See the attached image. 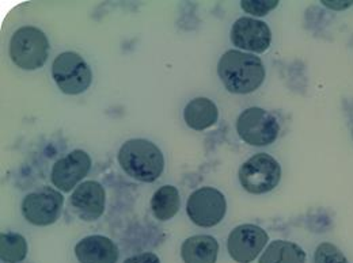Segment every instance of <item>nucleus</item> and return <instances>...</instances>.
<instances>
[{
    "label": "nucleus",
    "mask_w": 353,
    "mask_h": 263,
    "mask_svg": "<svg viewBox=\"0 0 353 263\" xmlns=\"http://www.w3.org/2000/svg\"><path fill=\"white\" fill-rule=\"evenodd\" d=\"M305 250L292 242L273 240L260 257L259 263H306Z\"/></svg>",
    "instance_id": "obj_17"
},
{
    "label": "nucleus",
    "mask_w": 353,
    "mask_h": 263,
    "mask_svg": "<svg viewBox=\"0 0 353 263\" xmlns=\"http://www.w3.org/2000/svg\"><path fill=\"white\" fill-rule=\"evenodd\" d=\"M279 0H242L241 7L245 12L254 17H265L272 10L277 8Z\"/></svg>",
    "instance_id": "obj_20"
},
{
    "label": "nucleus",
    "mask_w": 353,
    "mask_h": 263,
    "mask_svg": "<svg viewBox=\"0 0 353 263\" xmlns=\"http://www.w3.org/2000/svg\"><path fill=\"white\" fill-rule=\"evenodd\" d=\"M75 255L81 263H117L120 253L112 239L92 235L77 243Z\"/></svg>",
    "instance_id": "obj_13"
},
{
    "label": "nucleus",
    "mask_w": 353,
    "mask_h": 263,
    "mask_svg": "<svg viewBox=\"0 0 353 263\" xmlns=\"http://www.w3.org/2000/svg\"><path fill=\"white\" fill-rule=\"evenodd\" d=\"M28 255V242L17 232L0 235V258L6 263L22 262Z\"/></svg>",
    "instance_id": "obj_18"
},
{
    "label": "nucleus",
    "mask_w": 353,
    "mask_h": 263,
    "mask_svg": "<svg viewBox=\"0 0 353 263\" xmlns=\"http://www.w3.org/2000/svg\"><path fill=\"white\" fill-rule=\"evenodd\" d=\"M322 4H325L326 7H329V8H332V10H339V11H341V10H345V8L351 7L353 4V1L352 0H350V1H341V0H339V1H326V0H322Z\"/></svg>",
    "instance_id": "obj_22"
},
{
    "label": "nucleus",
    "mask_w": 353,
    "mask_h": 263,
    "mask_svg": "<svg viewBox=\"0 0 353 263\" xmlns=\"http://www.w3.org/2000/svg\"><path fill=\"white\" fill-rule=\"evenodd\" d=\"M236 132L249 145L266 147L273 144L280 133L279 121L261 107L243 110L236 120Z\"/></svg>",
    "instance_id": "obj_6"
},
{
    "label": "nucleus",
    "mask_w": 353,
    "mask_h": 263,
    "mask_svg": "<svg viewBox=\"0 0 353 263\" xmlns=\"http://www.w3.org/2000/svg\"><path fill=\"white\" fill-rule=\"evenodd\" d=\"M314 263H350V261L337 246L323 242L315 250Z\"/></svg>",
    "instance_id": "obj_19"
},
{
    "label": "nucleus",
    "mask_w": 353,
    "mask_h": 263,
    "mask_svg": "<svg viewBox=\"0 0 353 263\" xmlns=\"http://www.w3.org/2000/svg\"><path fill=\"white\" fill-rule=\"evenodd\" d=\"M265 67L263 60L248 52L227 50L218 63V75L221 83L231 94H252L264 83Z\"/></svg>",
    "instance_id": "obj_1"
},
{
    "label": "nucleus",
    "mask_w": 353,
    "mask_h": 263,
    "mask_svg": "<svg viewBox=\"0 0 353 263\" xmlns=\"http://www.w3.org/2000/svg\"><path fill=\"white\" fill-rule=\"evenodd\" d=\"M238 178L248 193L265 194L279 186L281 167L273 156L261 152L253 155L241 166Z\"/></svg>",
    "instance_id": "obj_5"
},
{
    "label": "nucleus",
    "mask_w": 353,
    "mask_h": 263,
    "mask_svg": "<svg viewBox=\"0 0 353 263\" xmlns=\"http://www.w3.org/2000/svg\"><path fill=\"white\" fill-rule=\"evenodd\" d=\"M64 205L63 194L49 186L29 193L22 201V215L28 222L46 227L54 224L61 216Z\"/></svg>",
    "instance_id": "obj_8"
},
{
    "label": "nucleus",
    "mask_w": 353,
    "mask_h": 263,
    "mask_svg": "<svg viewBox=\"0 0 353 263\" xmlns=\"http://www.w3.org/2000/svg\"><path fill=\"white\" fill-rule=\"evenodd\" d=\"M49 48V40L41 29L22 26L11 37L10 57L21 70L36 71L46 63Z\"/></svg>",
    "instance_id": "obj_3"
},
{
    "label": "nucleus",
    "mask_w": 353,
    "mask_h": 263,
    "mask_svg": "<svg viewBox=\"0 0 353 263\" xmlns=\"http://www.w3.org/2000/svg\"><path fill=\"white\" fill-rule=\"evenodd\" d=\"M218 254L219 243L210 235L190 236L181 247V257L185 263H216Z\"/></svg>",
    "instance_id": "obj_14"
},
{
    "label": "nucleus",
    "mask_w": 353,
    "mask_h": 263,
    "mask_svg": "<svg viewBox=\"0 0 353 263\" xmlns=\"http://www.w3.org/2000/svg\"><path fill=\"white\" fill-rule=\"evenodd\" d=\"M150 205L155 219L159 221L173 219L181 207V197L178 189L172 185H165L159 187L154 193Z\"/></svg>",
    "instance_id": "obj_16"
},
{
    "label": "nucleus",
    "mask_w": 353,
    "mask_h": 263,
    "mask_svg": "<svg viewBox=\"0 0 353 263\" xmlns=\"http://www.w3.org/2000/svg\"><path fill=\"white\" fill-rule=\"evenodd\" d=\"M219 109L210 98H194L183 110V120L193 131H205L216 124Z\"/></svg>",
    "instance_id": "obj_15"
},
{
    "label": "nucleus",
    "mask_w": 353,
    "mask_h": 263,
    "mask_svg": "<svg viewBox=\"0 0 353 263\" xmlns=\"http://www.w3.org/2000/svg\"><path fill=\"white\" fill-rule=\"evenodd\" d=\"M227 201L215 187L204 186L194 190L186 202V213L190 221L203 228L215 227L224 219Z\"/></svg>",
    "instance_id": "obj_7"
},
{
    "label": "nucleus",
    "mask_w": 353,
    "mask_h": 263,
    "mask_svg": "<svg viewBox=\"0 0 353 263\" xmlns=\"http://www.w3.org/2000/svg\"><path fill=\"white\" fill-rule=\"evenodd\" d=\"M125 174L134 180L152 183L165 170V156L158 145L145 138L125 141L117 155Z\"/></svg>",
    "instance_id": "obj_2"
},
{
    "label": "nucleus",
    "mask_w": 353,
    "mask_h": 263,
    "mask_svg": "<svg viewBox=\"0 0 353 263\" xmlns=\"http://www.w3.org/2000/svg\"><path fill=\"white\" fill-rule=\"evenodd\" d=\"M90 169V155L82 149H75L53 165L50 180L60 191L70 193L83 178H86Z\"/></svg>",
    "instance_id": "obj_11"
},
{
    "label": "nucleus",
    "mask_w": 353,
    "mask_h": 263,
    "mask_svg": "<svg viewBox=\"0 0 353 263\" xmlns=\"http://www.w3.org/2000/svg\"><path fill=\"white\" fill-rule=\"evenodd\" d=\"M70 207L74 213L86 222L99 219L106 207V191L97 180L82 182L71 194Z\"/></svg>",
    "instance_id": "obj_12"
},
{
    "label": "nucleus",
    "mask_w": 353,
    "mask_h": 263,
    "mask_svg": "<svg viewBox=\"0 0 353 263\" xmlns=\"http://www.w3.org/2000/svg\"><path fill=\"white\" fill-rule=\"evenodd\" d=\"M268 240L269 236L261 227L242 224L228 235L227 250L235 262L252 263L263 253Z\"/></svg>",
    "instance_id": "obj_9"
},
{
    "label": "nucleus",
    "mask_w": 353,
    "mask_h": 263,
    "mask_svg": "<svg viewBox=\"0 0 353 263\" xmlns=\"http://www.w3.org/2000/svg\"><path fill=\"white\" fill-rule=\"evenodd\" d=\"M52 78L61 92L79 95L91 86L92 72L81 54L64 52L60 53L52 64Z\"/></svg>",
    "instance_id": "obj_4"
},
{
    "label": "nucleus",
    "mask_w": 353,
    "mask_h": 263,
    "mask_svg": "<svg viewBox=\"0 0 353 263\" xmlns=\"http://www.w3.org/2000/svg\"><path fill=\"white\" fill-rule=\"evenodd\" d=\"M231 43L245 52L265 53L272 43V32L264 21L242 17L236 19L231 28Z\"/></svg>",
    "instance_id": "obj_10"
},
{
    "label": "nucleus",
    "mask_w": 353,
    "mask_h": 263,
    "mask_svg": "<svg viewBox=\"0 0 353 263\" xmlns=\"http://www.w3.org/2000/svg\"><path fill=\"white\" fill-rule=\"evenodd\" d=\"M124 263H161V260L154 253H141V254L130 257L128 260L124 261Z\"/></svg>",
    "instance_id": "obj_21"
}]
</instances>
